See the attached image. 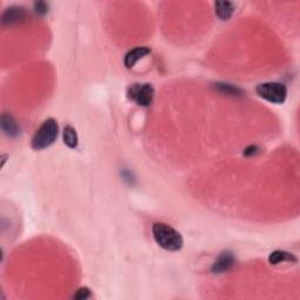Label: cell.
<instances>
[{
	"instance_id": "cell-1",
	"label": "cell",
	"mask_w": 300,
	"mask_h": 300,
	"mask_svg": "<svg viewBox=\"0 0 300 300\" xmlns=\"http://www.w3.org/2000/svg\"><path fill=\"white\" fill-rule=\"evenodd\" d=\"M152 236L155 242L167 251H178L183 246L182 234L165 223L152 225Z\"/></svg>"
},
{
	"instance_id": "cell-2",
	"label": "cell",
	"mask_w": 300,
	"mask_h": 300,
	"mask_svg": "<svg viewBox=\"0 0 300 300\" xmlns=\"http://www.w3.org/2000/svg\"><path fill=\"white\" fill-rule=\"evenodd\" d=\"M59 135V126L54 118H47L38 128L32 137V148L34 150H42L51 147Z\"/></svg>"
},
{
	"instance_id": "cell-3",
	"label": "cell",
	"mask_w": 300,
	"mask_h": 300,
	"mask_svg": "<svg viewBox=\"0 0 300 300\" xmlns=\"http://www.w3.org/2000/svg\"><path fill=\"white\" fill-rule=\"evenodd\" d=\"M256 92L262 99L266 101L274 103V105H281L285 102L287 98V88L285 84L280 82H264L258 84Z\"/></svg>"
},
{
	"instance_id": "cell-4",
	"label": "cell",
	"mask_w": 300,
	"mask_h": 300,
	"mask_svg": "<svg viewBox=\"0 0 300 300\" xmlns=\"http://www.w3.org/2000/svg\"><path fill=\"white\" fill-rule=\"evenodd\" d=\"M155 90L149 83H134L128 89V98L135 101L139 106L148 107L154 100Z\"/></svg>"
},
{
	"instance_id": "cell-5",
	"label": "cell",
	"mask_w": 300,
	"mask_h": 300,
	"mask_svg": "<svg viewBox=\"0 0 300 300\" xmlns=\"http://www.w3.org/2000/svg\"><path fill=\"white\" fill-rule=\"evenodd\" d=\"M234 265V256L232 252L224 251L221 253V256L216 259V262L212 265L211 271L214 273H223V272L230 270Z\"/></svg>"
},
{
	"instance_id": "cell-6",
	"label": "cell",
	"mask_w": 300,
	"mask_h": 300,
	"mask_svg": "<svg viewBox=\"0 0 300 300\" xmlns=\"http://www.w3.org/2000/svg\"><path fill=\"white\" fill-rule=\"evenodd\" d=\"M151 53V49L149 47L142 46V47H136V48L131 49L124 56V66L127 68H133L136 65V62L143 59L145 56Z\"/></svg>"
},
{
	"instance_id": "cell-7",
	"label": "cell",
	"mask_w": 300,
	"mask_h": 300,
	"mask_svg": "<svg viewBox=\"0 0 300 300\" xmlns=\"http://www.w3.org/2000/svg\"><path fill=\"white\" fill-rule=\"evenodd\" d=\"M25 17H26V13H25L23 7L13 6V7H9L4 12L1 21L4 25H13L20 23L21 20H24Z\"/></svg>"
},
{
	"instance_id": "cell-8",
	"label": "cell",
	"mask_w": 300,
	"mask_h": 300,
	"mask_svg": "<svg viewBox=\"0 0 300 300\" xmlns=\"http://www.w3.org/2000/svg\"><path fill=\"white\" fill-rule=\"evenodd\" d=\"M216 14L222 20H229L234 12V4L231 1H217L215 4Z\"/></svg>"
},
{
	"instance_id": "cell-9",
	"label": "cell",
	"mask_w": 300,
	"mask_h": 300,
	"mask_svg": "<svg viewBox=\"0 0 300 300\" xmlns=\"http://www.w3.org/2000/svg\"><path fill=\"white\" fill-rule=\"evenodd\" d=\"M1 128L2 131L6 134L7 136L14 137L19 134V127L18 123L15 122V120L11 115L4 114L1 116Z\"/></svg>"
},
{
	"instance_id": "cell-10",
	"label": "cell",
	"mask_w": 300,
	"mask_h": 300,
	"mask_svg": "<svg viewBox=\"0 0 300 300\" xmlns=\"http://www.w3.org/2000/svg\"><path fill=\"white\" fill-rule=\"evenodd\" d=\"M268 262L272 265L280 264V262H297V257L293 253L286 252V251H273L268 257Z\"/></svg>"
},
{
	"instance_id": "cell-11",
	"label": "cell",
	"mask_w": 300,
	"mask_h": 300,
	"mask_svg": "<svg viewBox=\"0 0 300 300\" xmlns=\"http://www.w3.org/2000/svg\"><path fill=\"white\" fill-rule=\"evenodd\" d=\"M64 142L65 145L71 149H75L79 145L76 130L72 126H66L64 128Z\"/></svg>"
},
{
	"instance_id": "cell-12",
	"label": "cell",
	"mask_w": 300,
	"mask_h": 300,
	"mask_svg": "<svg viewBox=\"0 0 300 300\" xmlns=\"http://www.w3.org/2000/svg\"><path fill=\"white\" fill-rule=\"evenodd\" d=\"M216 88L220 90L221 93H225L227 95H239V94H242L239 88L231 86L229 83H217Z\"/></svg>"
},
{
	"instance_id": "cell-13",
	"label": "cell",
	"mask_w": 300,
	"mask_h": 300,
	"mask_svg": "<svg viewBox=\"0 0 300 300\" xmlns=\"http://www.w3.org/2000/svg\"><path fill=\"white\" fill-rule=\"evenodd\" d=\"M89 297H90V290L88 287H81V289L77 290L76 293L74 295L75 299H80V300L87 299L89 298Z\"/></svg>"
},
{
	"instance_id": "cell-14",
	"label": "cell",
	"mask_w": 300,
	"mask_h": 300,
	"mask_svg": "<svg viewBox=\"0 0 300 300\" xmlns=\"http://www.w3.org/2000/svg\"><path fill=\"white\" fill-rule=\"evenodd\" d=\"M34 8H36V12L38 14L43 15L47 13V11H48V5H46V2L39 1L34 4Z\"/></svg>"
},
{
	"instance_id": "cell-15",
	"label": "cell",
	"mask_w": 300,
	"mask_h": 300,
	"mask_svg": "<svg viewBox=\"0 0 300 300\" xmlns=\"http://www.w3.org/2000/svg\"><path fill=\"white\" fill-rule=\"evenodd\" d=\"M255 152H257V147H256V146H251V147H249V148H246L245 150H244V155H246V156L255 154Z\"/></svg>"
}]
</instances>
